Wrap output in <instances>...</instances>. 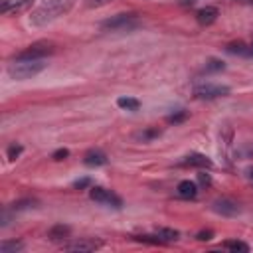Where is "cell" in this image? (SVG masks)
Masks as SVG:
<instances>
[{
    "mask_svg": "<svg viewBox=\"0 0 253 253\" xmlns=\"http://www.w3.org/2000/svg\"><path fill=\"white\" fill-rule=\"evenodd\" d=\"M184 166H196V168H211V160L206 156V154H188L184 160H182Z\"/></svg>",
    "mask_w": 253,
    "mask_h": 253,
    "instance_id": "cell-12",
    "label": "cell"
},
{
    "mask_svg": "<svg viewBox=\"0 0 253 253\" xmlns=\"http://www.w3.org/2000/svg\"><path fill=\"white\" fill-rule=\"evenodd\" d=\"M156 235L162 239V243H168V241H176L180 233H178L176 229H170V227H160V229L156 231Z\"/></svg>",
    "mask_w": 253,
    "mask_h": 253,
    "instance_id": "cell-21",
    "label": "cell"
},
{
    "mask_svg": "<svg viewBox=\"0 0 253 253\" xmlns=\"http://www.w3.org/2000/svg\"><path fill=\"white\" fill-rule=\"evenodd\" d=\"M138 18L136 14H115L107 20L101 22V32H128V30H134L138 28Z\"/></svg>",
    "mask_w": 253,
    "mask_h": 253,
    "instance_id": "cell-3",
    "label": "cell"
},
{
    "mask_svg": "<svg viewBox=\"0 0 253 253\" xmlns=\"http://www.w3.org/2000/svg\"><path fill=\"white\" fill-rule=\"evenodd\" d=\"M158 136H160V128H156V126H148V128L138 130L134 134V138L140 140V142H150L152 138H158Z\"/></svg>",
    "mask_w": 253,
    "mask_h": 253,
    "instance_id": "cell-15",
    "label": "cell"
},
{
    "mask_svg": "<svg viewBox=\"0 0 253 253\" xmlns=\"http://www.w3.org/2000/svg\"><path fill=\"white\" fill-rule=\"evenodd\" d=\"M198 182H200L202 186H211V178H210V174H206V172H200V174H198Z\"/></svg>",
    "mask_w": 253,
    "mask_h": 253,
    "instance_id": "cell-29",
    "label": "cell"
},
{
    "mask_svg": "<svg viewBox=\"0 0 253 253\" xmlns=\"http://www.w3.org/2000/svg\"><path fill=\"white\" fill-rule=\"evenodd\" d=\"M83 162L87 166H103V164H107V154L101 150H89L83 156Z\"/></svg>",
    "mask_w": 253,
    "mask_h": 253,
    "instance_id": "cell-13",
    "label": "cell"
},
{
    "mask_svg": "<svg viewBox=\"0 0 253 253\" xmlns=\"http://www.w3.org/2000/svg\"><path fill=\"white\" fill-rule=\"evenodd\" d=\"M111 2L113 0H83V6L89 8V10H93V8H103V6L111 4Z\"/></svg>",
    "mask_w": 253,
    "mask_h": 253,
    "instance_id": "cell-24",
    "label": "cell"
},
{
    "mask_svg": "<svg viewBox=\"0 0 253 253\" xmlns=\"http://www.w3.org/2000/svg\"><path fill=\"white\" fill-rule=\"evenodd\" d=\"M117 105H119L121 109H125V111H138L140 101L134 99V97H119V99H117Z\"/></svg>",
    "mask_w": 253,
    "mask_h": 253,
    "instance_id": "cell-17",
    "label": "cell"
},
{
    "mask_svg": "<svg viewBox=\"0 0 253 253\" xmlns=\"http://www.w3.org/2000/svg\"><path fill=\"white\" fill-rule=\"evenodd\" d=\"M211 237H213V231L211 229H202V231L196 233V239L198 241H210Z\"/></svg>",
    "mask_w": 253,
    "mask_h": 253,
    "instance_id": "cell-27",
    "label": "cell"
},
{
    "mask_svg": "<svg viewBox=\"0 0 253 253\" xmlns=\"http://www.w3.org/2000/svg\"><path fill=\"white\" fill-rule=\"evenodd\" d=\"M223 249H229V251H239V253H247L249 251V245L245 241H237V239H227L223 241Z\"/></svg>",
    "mask_w": 253,
    "mask_h": 253,
    "instance_id": "cell-19",
    "label": "cell"
},
{
    "mask_svg": "<svg viewBox=\"0 0 253 253\" xmlns=\"http://www.w3.org/2000/svg\"><path fill=\"white\" fill-rule=\"evenodd\" d=\"M211 210H213L215 213H219V215H227V217H231V215H237V213L241 211L239 204H235L233 200H227V198L215 200V202L211 204Z\"/></svg>",
    "mask_w": 253,
    "mask_h": 253,
    "instance_id": "cell-8",
    "label": "cell"
},
{
    "mask_svg": "<svg viewBox=\"0 0 253 253\" xmlns=\"http://www.w3.org/2000/svg\"><path fill=\"white\" fill-rule=\"evenodd\" d=\"M47 67V63L43 59H14L8 65V75L16 81H26L32 79L36 75H40L43 69Z\"/></svg>",
    "mask_w": 253,
    "mask_h": 253,
    "instance_id": "cell-2",
    "label": "cell"
},
{
    "mask_svg": "<svg viewBox=\"0 0 253 253\" xmlns=\"http://www.w3.org/2000/svg\"><path fill=\"white\" fill-rule=\"evenodd\" d=\"M101 245H103L101 241L87 237V239H77V241H71V243H67V245H63V247H65L67 251H95V249H99Z\"/></svg>",
    "mask_w": 253,
    "mask_h": 253,
    "instance_id": "cell-9",
    "label": "cell"
},
{
    "mask_svg": "<svg viewBox=\"0 0 253 253\" xmlns=\"http://www.w3.org/2000/svg\"><path fill=\"white\" fill-rule=\"evenodd\" d=\"M186 119H188V111H178V113H172V115L166 117V121H168L170 125L182 123V121H186Z\"/></svg>",
    "mask_w": 253,
    "mask_h": 253,
    "instance_id": "cell-23",
    "label": "cell"
},
{
    "mask_svg": "<svg viewBox=\"0 0 253 253\" xmlns=\"http://www.w3.org/2000/svg\"><path fill=\"white\" fill-rule=\"evenodd\" d=\"M69 233H71V227H69V225L57 223V225H53V227L47 231V237H49L51 241H59V239H67Z\"/></svg>",
    "mask_w": 253,
    "mask_h": 253,
    "instance_id": "cell-14",
    "label": "cell"
},
{
    "mask_svg": "<svg viewBox=\"0 0 253 253\" xmlns=\"http://www.w3.org/2000/svg\"><path fill=\"white\" fill-rule=\"evenodd\" d=\"M36 200H30V198H26V200H18V202H14L12 206H10V210L12 211H20V210H28V208H36Z\"/></svg>",
    "mask_w": 253,
    "mask_h": 253,
    "instance_id": "cell-22",
    "label": "cell"
},
{
    "mask_svg": "<svg viewBox=\"0 0 253 253\" xmlns=\"http://www.w3.org/2000/svg\"><path fill=\"white\" fill-rule=\"evenodd\" d=\"M69 156V150L67 148H57L53 154H51V158L55 160V162H61V160H65Z\"/></svg>",
    "mask_w": 253,
    "mask_h": 253,
    "instance_id": "cell-26",
    "label": "cell"
},
{
    "mask_svg": "<svg viewBox=\"0 0 253 253\" xmlns=\"http://www.w3.org/2000/svg\"><path fill=\"white\" fill-rule=\"evenodd\" d=\"M20 251H24V243L22 241L12 239V241H2L0 243V253H20Z\"/></svg>",
    "mask_w": 253,
    "mask_h": 253,
    "instance_id": "cell-18",
    "label": "cell"
},
{
    "mask_svg": "<svg viewBox=\"0 0 253 253\" xmlns=\"http://www.w3.org/2000/svg\"><path fill=\"white\" fill-rule=\"evenodd\" d=\"M22 152H24L22 144H12V146L8 148V158H10V160H16V158H18Z\"/></svg>",
    "mask_w": 253,
    "mask_h": 253,
    "instance_id": "cell-25",
    "label": "cell"
},
{
    "mask_svg": "<svg viewBox=\"0 0 253 253\" xmlns=\"http://www.w3.org/2000/svg\"><path fill=\"white\" fill-rule=\"evenodd\" d=\"M247 178H249L251 184H253V168H247Z\"/></svg>",
    "mask_w": 253,
    "mask_h": 253,
    "instance_id": "cell-30",
    "label": "cell"
},
{
    "mask_svg": "<svg viewBox=\"0 0 253 253\" xmlns=\"http://www.w3.org/2000/svg\"><path fill=\"white\" fill-rule=\"evenodd\" d=\"M32 4H34V0H2L0 12L4 16H18V14L30 10Z\"/></svg>",
    "mask_w": 253,
    "mask_h": 253,
    "instance_id": "cell-7",
    "label": "cell"
},
{
    "mask_svg": "<svg viewBox=\"0 0 253 253\" xmlns=\"http://www.w3.org/2000/svg\"><path fill=\"white\" fill-rule=\"evenodd\" d=\"M89 198L93 202H99V204H105V206H113V208H121L123 206V200L115 192H111V190H107L103 186H93L89 190Z\"/></svg>",
    "mask_w": 253,
    "mask_h": 253,
    "instance_id": "cell-6",
    "label": "cell"
},
{
    "mask_svg": "<svg viewBox=\"0 0 253 253\" xmlns=\"http://www.w3.org/2000/svg\"><path fill=\"white\" fill-rule=\"evenodd\" d=\"M89 184H91V180H89V178H79V180H75V182H73V188H75V190H83V188H87Z\"/></svg>",
    "mask_w": 253,
    "mask_h": 253,
    "instance_id": "cell-28",
    "label": "cell"
},
{
    "mask_svg": "<svg viewBox=\"0 0 253 253\" xmlns=\"http://www.w3.org/2000/svg\"><path fill=\"white\" fill-rule=\"evenodd\" d=\"M55 51V43L49 42V40H40V42H34L30 43L26 49H22L16 59H43L45 55L53 53Z\"/></svg>",
    "mask_w": 253,
    "mask_h": 253,
    "instance_id": "cell-4",
    "label": "cell"
},
{
    "mask_svg": "<svg viewBox=\"0 0 253 253\" xmlns=\"http://www.w3.org/2000/svg\"><path fill=\"white\" fill-rule=\"evenodd\" d=\"M176 194L180 198H184V200H194L198 196V184L192 182V180H182L178 184V188H176Z\"/></svg>",
    "mask_w": 253,
    "mask_h": 253,
    "instance_id": "cell-11",
    "label": "cell"
},
{
    "mask_svg": "<svg viewBox=\"0 0 253 253\" xmlns=\"http://www.w3.org/2000/svg\"><path fill=\"white\" fill-rule=\"evenodd\" d=\"M225 49H227L229 53H239V55H247V57H251V55H253V47H251V45H245L243 42L229 43Z\"/></svg>",
    "mask_w": 253,
    "mask_h": 253,
    "instance_id": "cell-16",
    "label": "cell"
},
{
    "mask_svg": "<svg viewBox=\"0 0 253 253\" xmlns=\"http://www.w3.org/2000/svg\"><path fill=\"white\" fill-rule=\"evenodd\" d=\"M217 16H219V10H217L215 6H204V8H200V10L196 12V20H198L200 26H210V24H213V22L217 20Z\"/></svg>",
    "mask_w": 253,
    "mask_h": 253,
    "instance_id": "cell-10",
    "label": "cell"
},
{
    "mask_svg": "<svg viewBox=\"0 0 253 253\" xmlns=\"http://www.w3.org/2000/svg\"><path fill=\"white\" fill-rule=\"evenodd\" d=\"M77 0H42L30 14V24L34 28H43L55 20H59L61 16H65L67 12H71V8L75 6Z\"/></svg>",
    "mask_w": 253,
    "mask_h": 253,
    "instance_id": "cell-1",
    "label": "cell"
},
{
    "mask_svg": "<svg viewBox=\"0 0 253 253\" xmlns=\"http://www.w3.org/2000/svg\"><path fill=\"white\" fill-rule=\"evenodd\" d=\"M229 87L227 85H217V83H202V85H196L194 87V97L196 99H217V97H225L229 95Z\"/></svg>",
    "mask_w": 253,
    "mask_h": 253,
    "instance_id": "cell-5",
    "label": "cell"
},
{
    "mask_svg": "<svg viewBox=\"0 0 253 253\" xmlns=\"http://www.w3.org/2000/svg\"><path fill=\"white\" fill-rule=\"evenodd\" d=\"M223 69H225V63L221 59H215V57H210L204 63V71L206 73H217V71H223Z\"/></svg>",
    "mask_w": 253,
    "mask_h": 253,
    "instance_id": "cell-20",
    "label": "cell"
}]
</instances>
